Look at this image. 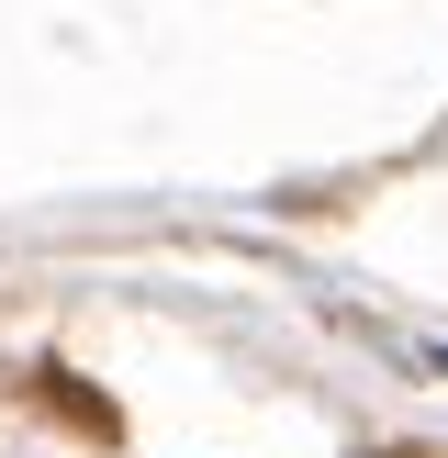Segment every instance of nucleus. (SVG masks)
Wrapping results in <instances>:
<instances>
[{
	"instance_id": "nucleus-1",
	"label": "nucleus",
	"mask_w": 448,
	"mask_h": 458,
	"mask_svg": "<svg viewBox=\"0 0 448 458\" xmlns=\"http://www.w3.org/2000/svg\"><path fill=\"white\" fill-rule=\"evenodd\" d=\"M45 403H56L67 425H90V437H112V403H101V392H79L67 369H45Z\"/></svg>"
}]
</instances>
